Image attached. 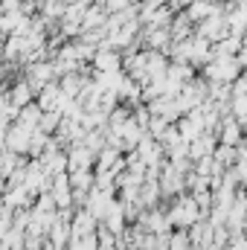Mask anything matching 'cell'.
<instances>
[{
  "mask_svg": "<svg viewBox=\"0 0 247 250\" xmlns=\"http://www.w3.org/2000/svg\"><path fill=\"white\" fill-rule=\"evenodd\" d=\"M137 221H140V230H145V233H154V236H166V233L172 230V224H169V215H166V212H160L157 207H151V209H143Z\"/></svg>",
  "mask_w": 247,
  "mask_h": 250,
  "instance_id": "obj_7",
  "label": "cell"
},
{
  "mask_svg": "<svg viewBox=\"0 0 247 250\" xmlns=\"http://www.w3.org/2000/svg\"><path fill=\"white\" fill-rule=\"evenodd\" d=\"M9 99H12L18 108H23V105L35 102V87H32L26 79H21V82H15V84H12V90H9Z\"/></svg>",
  "mask_w": 247,
  "mask_h": 250,
  "instance_id": "obj_19",
  "label": "cell"
},
{
  "mask_svg": "<svg viewBox=\"0 0 247 250\" xmlns=\"http://www.w3.org/2000/svg\"><path fill=\"white\" fill-rule=\"evenodd\" d=\"M236 154H239V160H247V137H242V143L236 146Z\"/></svg>",
  "mask_w": 247,
  "mask_h": 250,
  "instance_id": "obj_28",
  "label": "cell"
},
{
  "mask_svg": "<svg viewBox=\"0 0 247 250\" xmlns=\"http://www.w3.org/2000/svg\"><path fill=\"white\" fill-rule=\"evenodd\" d=\"M114 189H99V187H93L90 192H87V198H84V209H90L99 221L105 218V212H108V207L114 204Z\"/></svg>",
  "mask_w": 247,
  "mask_h": 250,
  "instance_id": "obj_9",
  "label": "cell"
},
{
  "mask_svg": "<svg viewBox=\"0 0 247 250\" xmlns=\"http://www.w3.org/2000/svg\"><path fill=\"white\" fill-rule=\"evenodd\" d=\"M224 15H227V26H230V32L245 38V32H247V3H242V6L233 3V9L224 12Z\"/></svg>",
  "mask_w": 247,
  "mask_h": 250,
  "instance_id": "obj_16",
  "label": "cell"
},
{
  "mask_svg": "<svg viewBox=\"0 0 247 250\" xmlns=\"http://www.w3.org/2000/svg\"><path fill=\"white\" fill-rule=\"evenodd\" d=\"M96 233H99V230H96ZM96 233H90V236H79V239H70L67 250H99Z\"/></svg>",
  "mask_w": 247,
  "mask_h": 250,
  "instance_id": "obj_24",
  "label": "cell"
},
{
  "mask_svg": "<svg viewBox=\"0 0 247 250\" xmlns=\"http://www.w3.org/2000/svg\"><path fill=\"white\" fill-rule=\"evenodd\" d=\"M195 32H198L201 38H206L209 44H218L224 35H230V26H227V15H224L221 9H215L209 18H204V21L195 26Z\"/></svg>",
  "mask_w": 247,
  "mask_h": 250,
  "instance_id": "obj_4",
  "label": "cell"
},
{
  "mask_svg": "<svg viewBox=\"0 0 247 250\" xmlns=\"http://www.w3.org/2000/svg\"><path fill=\"white\" fill-rule=\"evenodd\" d=\"M32 131L35 128H29V125L15 120V123L3 131V148H9L15 154H26L29 151V143H32Z\"/></svg>",
  "mask_w": 247,
  "mask_h": 250,
  "instance_id": "obj_3",
  "label": "cell"
},
{
  "mask_svg": "<svg viewBox=\"0 0 247 250\" xmlns=\"http://www.w3.org/2000/svg\"><path fill=\"white\" fill-rule=\"evenodd\" d=\"M166 250H192L189 233H186V230H178V233H172V236H169V242H166Z\"/></svg>",
  "mask_w": 247,
  "mask_h": 250,
  "instance_id": "obj_25",
  "label": "cell"
},
{
  "mask_svg": "<svg viewBox=\"0 0 247 250\" xmlns=\"http://www.w3.org/2000/svg\"><path fill=\"white\" fill-rule=\"evenodd\" d=\"M242 64L236 56H212L209 62L204 64V79L206 84H233L242 76Z\"/></svg>",
  "mask_w": 247,
  "mask_h": 250,
  "instance_id": "obj_2",
  "label": "cell"
},
{
  "mask_svg": "<svg viewBox=\"0 0 247 250\" xmlns=\"http://www.w3.org/2000/svg\"><path fill=\"white\" fill-rule=\"evenodd\" d=\"M230 172L236 175V181H239V187L247 189V160H239L236 166H230Z\"/></svg>",
  "mask_w": 247,
  "mask_h": 250,
  "instance_id": "obj_27",
  "label": "cell"
},
{
  "mask_svg": "<svg viewBox=\"0 0 247 250\" xmlns=\"http://www.w3.org/2000/svg\"><path fill=\"white\" fill-rule=\"evenodd\" d=\"M166 215H169V224H172V227H178V230H189V227H195L201 218H206V212L198 207V201L192 198V192H189V195L181 192V195L175 198V204H172V209H169Z\"/></svg>",
  "mask_w": 247,
  "mask_h": 250,
  "instance_id": "obj_1",
  "label": "cell"
},
{
  "mask_svg": "<svg viewBox=\"0 0 247 250\" xmlns=\"http://www.w3.org/2000/svg\"><path fill=\"white\" fill-rule=\"evenodd\" d=\"M15 227V209H9L3 201H0V239Z\"/></svg>",
  "mask_w": 247,
  "mask_h": 250,
  "instance_id": "obj_26",
  "label": "cell"
},
{
  "mask_svg": "<svg viewBox=\"0 0 247 250\" xmlns=\"http://www.w3.org/2000/svg\"><path fill=\"white\" fill-rule=\"evenodd\" d=\"M192 29H195V23H192V18L181 12V18H172V26H169V32H172V41H184L192 35Z\"/></svg>",
  "mask_w": 247,
  "mask_h": 250,
  "instance_id": "obj_20",
  "label": "cell"
},
{
  "mask_svg": "<svg viewBox=\"0 0 247 250\" xmlns=\"http://www.w3.org/2000/svg\"><path fill=\"white\" fill-rule=\"evenodd\" d=\"M242 137H245V125L239 123L236 117H230V120H224V123L218 125V143H224V146H239Z\"/></svg>",
  "mask_w": 247,
  "mask_h": 250,
  "instance_id": "obj_15",
  "label": "cell"
},
{
  "mask_svg": "<svg viewBox=\"0 0 247 250\" xmlns=\"http://www.w3.org/2000/svg\"><path fill=\"white\" fill-rule=\"evenodd\" d=\"M50 195H53V201H56V207H59V209H73L76 195H73V184H70V175H67V172H62V175H56V178H53Z\"/></svg>",
  "mask_w": 247,
  "mask_h": 250,
  "instance_id": "obj_10",
  "label": "cell"
},
{
  "mask_svg": "<svg viewBox=\"0 0 247 250\" xmlns=\"http://www.w3.org/2000/svg\"><path fill=\"white\" fill-rule=\"evenodd\" d=\"M93 163H96V151L84 140H79L67 148V172L70 169H90Z\"/></svg>",
  "mask_w": 247,
  "mask_h": 250,
  "instance_id": "obj_8",
  "label": "cell"
},
{
  "mask_svg": "<svg viewBox=\"0 0 247 250\" xmlns=\"http://www.w3.org/2000/svg\"><path fill=\"white\" fill-rule=\"evenodd\" d=\"M38 160H41V166H44L53 178H56V175H62V172H67V151H62V148L56 146V140L47 146V151H44Z\"/></svg>",
  "mask_w": 247,
  "mask_h": 250,
  "instance_id": "obj_11",
  "label": "cell"
},
{
  "mask_svg": "<svg viewBox=\"0 0 247 250\" xmlns=\"http://www.w3.org/2000/svg\"><path fill=\"white\" fill-rule=\"evenodd\" d=\"M143 38H145V44L151 47V50H166L169 47V41H172V32L166 29V26H148L145 32H143Z\"/></svg>",
  "mask_w": 247,
  "mask_h": 250,
  "instance_id": "obj_18",
  "label": "cell"
},
{
  "mask_svg": "<svg viewBox=\"0 0 247 250\" xmlns=\"http://www.w3.org/2000/svg\"><path fill=\"white\" fill-rule=\"evenodd\" d=\"M215 146H218V137L212 134V131H204L198 140H192L189 143V160H201V157H209L212 151H215Z\"/></svg>",
  "mask_w": 247,
  "mask_h": 250,
  "instance_id": "obj_14",
  "label": "cell"
},
{
  "mask_svg": "<svg viewBox=\"0 0 247 250\" xmlns=\"http://www.w3.org/2000/svg\"><path fill=\"white\" fill-rule=\"evenodd\" d=\"M134 154L148 166V172H160V163H163V146H160V140H154L148 131H145V137L137 143V148H134Z\"/></svg>",
  "mask_w": 247,
  "mask_h": 250,
  "instance_id": "obj_5",
  "label": "cell"
},
{
  "mask_svg": "<svg viewBox=\"0 0 247 250\" xmlns=\"http://www.w3.org/2000/svg\"><path fill=\"white\" fill-rule=\"evenodd\" d=\"M93 67H96V73H114V70H123V59L114 47H96Z\"/></svg>",
  "mask_w": 247,
  "mask_h": 250,
  "instance_id": "obj_13",
  "label": "cell"
},
{
  "mask_svg": "<svg viewBox=\"0 0 247 250\" xmlns=\"http://www.w3.org/2000/svg\"><path fill=\"white\" fill-rule=\"evenodd\" d=\"M215 9H221V6H218L215 0H192V3L186 6L184 12L189 15V18H192V23L198 26V23H201L204 18H209V15H212Z\"/></svg>",
  "mask_w": 247,
  "mask_h": 250,
  "instance_id": "obj_17",
  "label": "cell"
},
{
  "mask_svg": "<svg viewBox=\"0 0 247 250\" xmlns=\"http://www.w3.org/2000/svg\"><path fill=\"white\" fill-rule=\"evenodd\" d=\"M125 221H128V215H125L123 198H114V204L108 207V212H105V218H102V227H108L114 236H120L125 230Z\"/></svg>",
  "mask_w": 247,
  "mask_h": 250,
  "instance_id": "obj_12",
  "label": "cell"
},
{
  "mask_svg": "<svg viewBox=\"0 0 247 250\" xmlns=\"http://www.w3.org/2000/svg\"><path fill=\"white\" fill-rule=\"evenodd\" d=\"M56 79H59L56 62H47V59L32 62V64H29V70H26V82L35 87V96H38V90H41L44 84H50V82H56Z\"/></svg>",
  "mask_w": 247,
  "mask_h": 250,
  "instance_id": "obj_6",
  "label": "cell"
},
{
  "mask_svg": "<svg viewBox=\"0 0 247 250\" xmlns=\"http://www.w3.org/2000/svg\"><path fill=\"white\" fill-rule=\"evenodd\" d=\"M62 120H64L62 111H44L38 128H41V131H47V134H56V131H59V125H62Z\"/></svg>",
  "mask_w": 247,
  "mask_h": 250,
  "instance_id": "obj_23",
  "label": "cell"
},
{
  "mask_svg": "<svg viewBox=\"0 0 247 250\" xmlns=\"http://www.w3.org/2000/svg\"><path fill=\"white\" fill-rule=\"evenodd\" d=\"M41 108H38V102H29V105H23L21 111H18V123L29 125V128H38V123H41Z\"/></svg>",
  "mask_w": 247,
  "mask_h": 250,
  "instance_id": "obj_21",
  "label": "cell"
},
{
  "mask_svg": "<svg viewBox=\"0 0 247 250\" xmlns=\"http://www.w3.org/2000/svg\"><path fill=\"white\" fill-rule=\"evenodd\" d=\"M18 166H21V154L3 148V151H0V175H3V178H12V175L18 172Z\"/></svg>",
  "mask_w": 247,
  "mask_h": 250,
  "instance_id": "obj_22",
  "label": "cell"
}]
</instances>
